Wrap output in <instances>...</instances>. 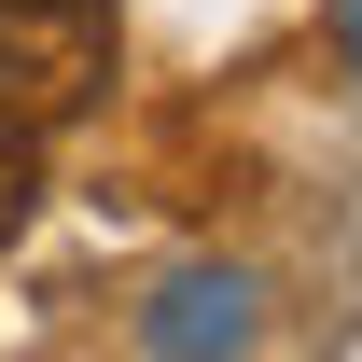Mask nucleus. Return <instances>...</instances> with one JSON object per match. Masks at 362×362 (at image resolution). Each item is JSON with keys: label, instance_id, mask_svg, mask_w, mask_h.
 Here are the masks:
<instances>
[{"label": "nucleus", "instance_id": "nucleus-1", "mask_svg": "<svg viewBox=\"0 0 362 362\" xmlns=\"http://www.w3.org/2000/svg\"><path fill=\"white\" fill-rule=\"evenodd\" d=\"M112 56H126L112 0H0V112H14V126L98 112V98H112Z\"/></svg>", "mask_w": 362, "mask_h": 362}, {"label": "nucleus", "instance_id": "nucleus-2", "mask_svg": "<svg viewBox=\"0 0 362 362\" xmlns=\"http://www.w3.org/2000/svg\"><path fill=\"white\" fill-rule=\"evenodd\" d=\"M237 320H251V293H237V279H181L168 320H153V349H209V334H237Z\"/></svg>", "mask_w": 362, "mask_h": 362}, {"label": "nucleus", "instance_id": "nucleus-3", "mask_svg": "<svg viewBox=\"0 0 362 362\" xmlns=\"http://www.w3.org/2000/svg\"><path fill=\"white\" fill-rule=\"evenodd\" d=\"M28 209H42V126H14V112H0V251L28 237Z\"/></svg>", "mask_w": 362, "mask_h": 362}]
</instances>
